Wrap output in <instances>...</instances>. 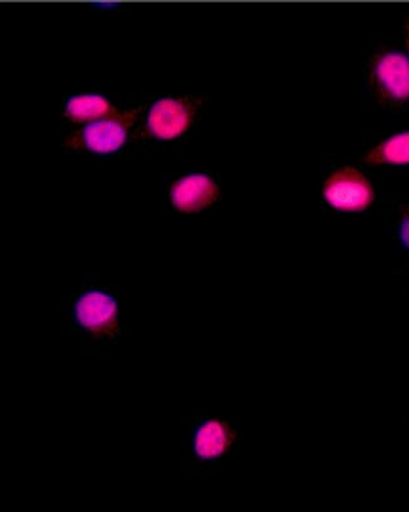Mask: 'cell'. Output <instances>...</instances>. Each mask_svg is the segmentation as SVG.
Listing matches in <instances>:
<instances>
[{"label":"cell","mask_w":409,"mask_h":512,"mask_svg":"<svg viewBox=\"0 0 409 512\" xmlns=\"http://www.w3.org/2000/svg\"><path fill=\"white\" fill-rule=\"evenodd\" d=\"M120 287L86 279L68 296L62 310L66 333L86 354H101L121 344L129 333L121 316Z\"/></svg>","instance_id":"cell-1"},{"label":"cell","mask_w":409,"mask_h":512,"mask_svg":"<svg viewBox=\"0 0 409 512\" xmlns=\"http://www.w3.org/2000/svg\"><path fill=\"white\" fill-rule=\"evenodd\" d=\"M140 109L123 110L87 124L66 141L73 149H84L95 154H111L133 143L140 130Z\"/></svg>","instance_id":"cell-2"},{"label":"cell","mask_w":409,"mask_h":512,"mask_svg":"<svg viewBox=\"0 0 409 512\" xmlns=\"http://www.w3.org/2000/svg\"><path fill=\"white\" fill-rule=\"evenodd\" d=\"M369 82L374 96L387 106L409 101V57L398 51H383L372 58Z\"/></svg>","instance_id":"cell-3"},{"label":"cell","mask_w":409,"mask_h":512,"mask_svg":"<svg viewBox=\"0 0 409 512\" xmlns=\"http://www.w3.org/2000/svg\"><path fill=\"white\" fill-rule=\"evenodd\" d=\"M323 197L340 212H363L372 206L376 193L370 180L354 167L334 170L325 180Z\"/></svg>","instance_id":"cell-4"},{"label":"cell","mask_w":409,"mask_h":512,"mask_svg":"<svg viewBox=\"0 0 409 512\" xmlns=\"http://www.w3.org/2000/svg\"><path fill=\"white\" fill-rule=\"evenodd\" d=\"M199 101L189 96L163 97L154 102L146 121V133L170 141L187 133L196 123Z\"/></svg>","instance_id":"cell-5"},{"label":"cell","mask_w":409,"mask_h":512,"mask_svg":"<svg viewBox=\"0 0 409 512\" xmlns=\"http://www.w3.org/2000/svg\"><path fill=\"white\" fill-rule=\"evenodd\" d=\"M237 440V431L226 419H206L194 428L191 455L199 463L218 462L231 452Z\"/></svg>","instance_id":"cell-6"},{"label":"cell","mask_w":409,"mask_h":512,"mask_svg":"<svg viewBox=\"0 0 409 512\" xmlns=\"http://www.w3.org/2000/svg\"><path fill=\"white\" fill-rule=\"evenodd\" d=\"M221 194V188L212 177L203 173H193L180 178L170 189V202L183 213H198L213 203Z\"/></svg>","instance_id":"cell-7"},{"label":"cell","mask_w":409,"mask_h":512,"mask_svg":"<svg viewBox=\"0 0 409 512\" xmlns=\"http://www.w3.org/2000/svg\"><path fill=\"white\" fill-rule=\"evenodd\" d=\"M118 106L101 95H80L68 99L63 116L73 124L94 123L106 116L120 112Z\"/></svg>","instance_id":"cell-8"},{"label":"cell","mask_w":409,"mask_h":512,"mask_svg":"<svg viewBox=\"0 0 409 512\" xmlns=\"http://www.w3.org/2000/svg\"><path fill=\"white\" fill-rule=\"evenodd\" d=\"M364 163L381 167V165H408L409 164V130L401 131L381 143L373 146L364 156Z\"/></svg>","instance_id":"cell-9"},{"label":"cell","mask_w":409,"mask_h":512,"mask_svg":"<svg viewBox=\"0 0 409 512\" xmlns=\"http://www.w3.org/2000/svg\"><path fill=\"white\" fill-rule=\"evenodd\" d=\"M398 236L402 245L409 250V206H404L401 213V221H399Z\"/></svg>","instance_id":"cell-10"},{"label":"cell","mask_w":409,"mask_h":512,"mask_svg":"<svg viewBox=\"0 0 409 512\" xmlns=\"http://www.w3.org/2000/svg\"><path fill=\"white\" fill-rule=\"evenodd\" d=\"M406 39H407V47H408V52H409V17L407 18V21H406Z\"/></svg>","instance_id":"cell-11"}]
</instances>
